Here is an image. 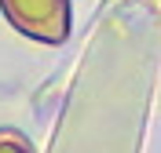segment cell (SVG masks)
Returning a JSON list of instances; mask_svg holds the SVG:
<instances>
[{"label": "cell", "instance_id": "1", "mask_svg": "<svg viewBox=\"0 0 161 153\" xmlns=\"http://www.w3.org/2000/svg\"><path fill=\"white\" fill-rule=\"evenodd\" d=\"M0 8L22 33L37 40L59 44L70 33V4L66 0H0Z\"/></svg>", "mask_w": 161, "mask_h": 153}, {"label": "cell", "instance_id": "2", "mask_svg": "<svg viewBox=\"0 0 161 153\" xmlns=\"http://www.w3.org/2000/svg\"><path fill=\"white\" fill-rule=\"evenodd\" d=\"M0 153H33L19 131H0Z\"/></svg>", "mask_w": 161, "mask_h": 153}]
</instances>
